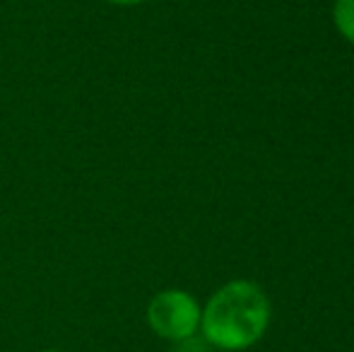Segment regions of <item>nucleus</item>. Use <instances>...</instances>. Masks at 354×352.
Listing matches in <instances>:
<instances>
[{
  "label": "nucleus",
  "instance_id": "f257e3e1",
  "mask_svg": "<svg viewBox=\"0 0 354 352\" xmlns=\"http://www.w3.org/2000/svg\"><path fill=\"white\" fill-rule=\"evenodd\" d=\"M272 304L258 282L229 280L212 292L201 314V333L207 345L227 352L248 350L266 335Z\"/></svg>",
  "mask_w": 354,
  "mask_h": 352
},
{
  "label": "nucleus",
  "instance_id": "f03ea898",
  "mask_svg": "<svg viewBox=\"0 0 354 352\" xmlns=\"http://www.w3.org/2000/svg\"><path fill=\"white\" fill-rule=\"evenodd\" d=\"M201 314L203 306L191 292L178 290H162L149 299L147 304V326L154 335L169 343H181L201 331Z\"/></svg>",
  "mask_w": 354,
  "mask_h": 352
},
{
  "label": "nucleus",
  "instance_id": "7ed1b4c3",
  "mask_svg": "<svg viewBox=\"0 0 354 352\" xmlns=\"http://www.w3.org/2000/svg\"><path fill=\"white\" fill-rule=\"evenodd\" d=\"M333 24L345 41L354 46V0H335L333 5Z\"/></svg>",
  "mask_w": 354,
  "mask_h": 352
},
{
  "label": "nucleus",
  "instance_id": "20e7f679",
  "mask_svg": "<svg viewBox=\"0 0 354 352\" xmlns=\"http://www.w3.org/2000/svg\"><path fill=\"white\" fill-rule=\"evenodd\" d=\"M111 5H121V8H133V5H142V3H149V0H106Z\"/></svg>",
  "mask_w": 354,
  "mask_h": 352
},
{
  "label": "nucleus",
  "instance_id": "39448f33",
  "mask_svg": "<svg viewBox=\"0 0 354 352\" xmlns=\"http://www.w3.org/2000/svg\"><path fill=\"white\" fill-rule=\"evenodd\" d=\"M41 352H61V350H41Z\"/></svg>",
  "mask_w": 354,
  "mask_h": 352
},
{
  "label": "nucleus",
  "instance_id": "423d86ee",
  "mask_svg": "<svg viewBox=\"0 0 354 352\" xmlns=\"http://www.w3.org/2000/svg\"><path fill=\"white\" fill-rule=\"evenodd\" d=\"M217 352H227V350H217Z\"/></svg>",
  "mask_w": 354,
  "mask_h": 352
}]
</instances>
